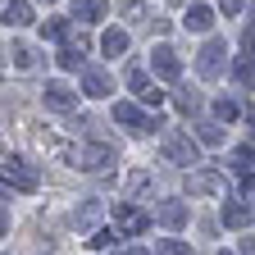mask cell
Returning a JSON list of instances; mask_svg holds the SVG:
<instances>
[{"label": "cell", "mask_w": 255, "mask_h": 255, "mask_svg": "<svg viewBox=\"0 0 255 255\" xmlns=\"http://www.w3.org/2000/svg\"><path fill=\"white\" fill-rule=\"evenodd\" d=\"M164 155L173 159V164H196V146H191V137H182V132H169L164 137Z\"/></svg>", "instance_id": "cell-1"}, {"label": "cell", "mask_w": 255, "mask_h": 255, "mask_svg": "<svg viewBox=\"0 0 255 255\" xmlns=\"http://www.w3.org/2000/svg\"><path fill=\"white\" fill-rule=\"evenodd\" d=\"M114 164V146H82L78 150V169H91V173H101Z\"/></svg>", "instance_id": "cell-2"}, {"label": "cell", "mask_w": 255, "mask_h": 255, "mask_svg": "<svg viewBox=\"0 0 255 255\" xmlns=\"http://www.w3.org/2000/svg\"><path fill=\"white\" fill-rule=\"evenodd\" d=\"M5 178H9L14 187H23V191L37 187V173H32V169H27V159H18V155H5Z\"/></svg>", "instance_id": "cell-3"}, {"label": "cell", "mask_w": 255, "mask_h": 255, "mask_svg": "<svg viewBox=\"0 0 255 255\" xmlns=\"http://www.w3.org/2000/svg\"><path fill=\"white\" fill-rule=\"evenodd\" d=\"M219 69H223V46H219V41H210V46H205V55H201V73H205V78H214Z\"/></svg>", "instance_id": "cell-4"}, {"label": "cell", "mask_w": 255, "mask_h": 255, "mask_svg": "<svg viewBox=\"0 0 255 255\" xmlns=\"http://www.w3.org/2000/svg\"><path fill=\"white\" fill-rule=\"evenodd\" d=\"M46 105H50V110H73L69 87H64V82H50V87H46Z\"/></svg>", "instance_id": "cell-5"}, {"label": "cell", "mask_w": 255, "mask_h": 255, "mask_svg": "<svg viewBox=\"0 0 255 255\" xmlns=\"http://www.w3.org/2000/svg\"><path fill=\"white\" fill-rule=\"evenodd\" d=\"M114 219L123 223L128 233H141V228H146V214H141V210H132V205H119V210H114Z\"/></svg>", "instance_id": "cell-6"}, {"label": "cell", "mask_w": 255, "mask_h": 255, "mask_svg": "<svg viewBox=\"0 0 255 255\" xmlns=\"http://www.w3.org/2000/svg\"><path fill=\"white\" fill-rule=\"evenodd\" d=\"M114 119H119V123H132L137 132H150V123L141 119V110H137V105H114Z\"/></svg>", "instance_id": "cell-7"}, {"label": "cell", "mask_w": 255, "mask_h": 255, "mask_svg": "<svg viewBox=\"0 0 255 255\" xmlns=\"http://www.w3.org/2000/svg\"><path fill=\"white\" fill-rule=\"evenodd\" d=\"M150 64H155V69H159V73H164V78H178V55H173L169 46H159Z\"/></svg>", "instance_id": "cell-8"}, {"label": "cell", "mask_w": 255, "mask_h": 255, "mask_svg": "<svg viewBox=\"0 0 255 255\" xmlns=\"http://www.w3.org/2000/svg\"><path fill=\"white\" fill-rule=\"evenodd\" d=\"M82 87H87V96H105V91H110V78H105L101 69H87V73H82Z\"/></svg>", "instance_id": "cell-9"}, {"label": "cell", "mask_w": 255, "mask_h": 255, "mask_svg": "<svg viewBox=\"0 0 255 255\" xmlns=\"http://www.w3.org/2000/svg\"><path fill=\"white\" fill-rule=\"evenodd\" d=\"M210 23H214V14H210L205 5H191V9H187V27H191V32H205Z\"/></svg>", "instance_id": "cell-10"}, {"label": "cell", "mask_w": 255, "mask_h": 255, "mask_svg": "<svg viewBox=\"0 0 255 255\" xmlns=\"http://www.w3.org/2000/svg\"><path fill=\"white\" fill-rule=\"evenodd\" d=\"M73 14H78L82 23H96V18L105 14V5H101V0H78V5H73Z\"/></svg>", "instance_id": "cell-11"}, {"label": "cell", "mask_w": 255, "mask_h": 255, "mask_svg": "<svg viewBox=\"0 0 255 255\" xmlns=\"http://www.w3.org/2000/svg\"><path fill=\"white\" fill-rule=\"evenodd\" d=\"M101 46H105V55H123V50H128V37H123V32H114V27H110Z\"/></svg>", "instance_id": "cell-12"}, {"label": "cell", "mask_w": 255, "mask_h": 255, "mask_svg": "<svg viewBox=\"0 0 255 255\" xmlns=\"http://www.w3.org/2000/svg\"><path fill=\"white\" fill-rule=\"evenodd\" d=\"M5 23H14V27H23V23H27V5H23V0L5 5Z\"/></svg>", "instance_id": "cell-13"}, {"label": "cell", "mask_w": 255, "mask_h": 255, "mask_svg": "<svg viewBox=\"0 0 255 255\" xmlns=\"http://www.w3.org/2000/svg\"><path fill=\"white\" fill-rule=\"evenodd\" d=\"M214 110H219V119H233V114H237V105H233V101H219Z\"/></svg>", "instance_id": "cell-14"}, {"label": "cell", "mask_w": 255, "mask_h": 255, "mask_svg": "<svg viewBox=\"0 0 255 255\" xmlns=\"http://www.w3.org/2000/svg\"><path fill=\"white\" fill-rule=\"evenodd\" d=\"M164 255H187V246H178V242H164Z\"/></svg>", "instance_id": "cell-15"}]
</instances>
